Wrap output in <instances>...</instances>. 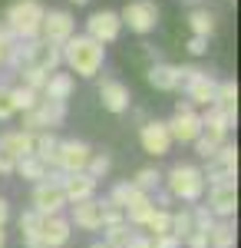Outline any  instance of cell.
Returning a JSON list of instances; mask_svg holds the SVG:
<instances>
[{
  "instance_id": "6da1fadb",
  "label": "cell",
  "mask_w": 241,
  "mask_h": 248,
  "mask_svg": "<svg viewBox=\"0 0 241 248\" xmlns=\"http://www.w3.org/2000/svg\"><path fill=\"white\" fill-rule=\"evenodd\" d=\"M60 53H63V63L83 79H93L106 63V46L96 43L93 37H86V33H73L60 46Z\"/></svg>"
},
{
  "instance_id": "7a4b0ae2",
  "label": "cell",
  "mask_w": 241,
  "mask_h": 248,
  "mask_svg": "<svg viewBox=\"0 0 241 248\" xmlns=\"http://www.w3.org/2000/svg\"><path fill=\"white\" fill-rule=\"evenodd\" d=\"M166 182V192L172 199L185 202V205H198L205 195V179H202V169L192 166V162H175L168 175H162Z\"/></svg>"
},
{
  "instance_id": "3957f363",
  "label": "cell",
  "mask_w": 241,
  "mask_h": 248,
  "mask_svg": "<svg viewBox=\"0 0 241 248\" xmlns=\"http://www.w3.org/2000/svg\"><path fill=\"white\" fill-rule=\"evenodd\" d=\"M43 14H46V7H43L40 0H17V3L7 7L3 23H7V30H10L17 40H37Z\"/></svg>"
},
{
  "instance_id": "277c9868",
  "label": "cell",
  "mask_w": 241,
  "mask_h": 248,
  "mask_svg": "<svg viewBox=\"0 0 241 248\" xmlns=\"http://www.w3.org/2000/svg\"><path fill=\"white\" fill-rule=\"evenodd\" d=\"M60 179H63V172L50 169V172H46V179L33 186L30 209L40 212L43 218H50V215H63V209H66V195H63V189H60Z\"/></svg>"
},
{
  "instance_id": "5b68a950",
  "label": "cell",
  "mask_w": 241,
  "mask_h": 248,
  "mask_svg": "<svg viewBox=\"0 0 241 248\" xmlns=\"http://www.w3.org/2000/svg\"><path fill=\"white\" fill-rule=\"evenodd\" d=\"M202 179H205V189L208 186H222V182H238V149L231 142H222L218 153L211 159H205Z\"/></svg>"
},
{
  "instance_id": "8992f818",
  "label": "cell",
  "mask_w": 241,
  "mask_h": 248,
  "mask_svg": "<svg viewBox=\"0 0 241 248\" xmlns=\"http://www.w3.org/2000/svg\"><path fill=\"white\" fill-rule=\"evenodd\" d=\"M66 119V103H53V99H40L30 113H23V133H53L56 126H63Z\"/></svg>"
},
{
  "instance_id": "52a82bcc",
  "label": "cell",
  "mask_w": 241,
  "mask_h": 248,
  "mask_svg": "<svg viewBox=\"0 0 241 248\" xmlns=\"http://www.w3.org/2000/svg\"><path fill=\"white\" fill-rule=\"evenodd\" d=\"M119 20H122V27H129L132 33L146 37V33H152L159 27V7H155V0H129L119 10Z\"/></svg>"
},
{
  "instance_id": "ba28073f",
  "label": "cell",
  "mask_w": 241,
  "mask_h": 248,
  "mask_svg": "<svg viewBox=\"0 0 241 248\" xmlns=\"http://www.w3.org/2000/svg\"><path fill=\"white\" fill-rule=\"evenodd\" d=\"M172 142H195L198 133H202V116L195 113V106L188 99H179L175 103V116L166 123Z\"/></svg>"
},
{
  "instance_id": "9c48e42d",
  "label": "cell",
  "mask_w": 241,
  "mask_h": 248,
  "mask_svg": "<svg viewBox=\"0 0 241 248\" xmlns=\"http://www.w3.org/2000/svg\"><path fill=\"white\" fill-rule=\"evenodd\" d=\"M93 155V146L83 139H60V153H56V172L73 175V172H86V162Z\"/></svg>"
},
{
  "instance_id": "30bf717a",
  "label": "cell",
  "mask_w": 241,
  "mask_h": 248,
  "mask_svg": "<svg viewBox=\"0 0 241 248\" xmlns=\"http://www.w3.org/2000/svg\"><path fill=\"white\" fill-rule=\"evenodd\" d=\"M73 33H76V20H73L70 10H46V14H43L40 40H46V43H53V46H63Z\"/></svg>"
},
{
  "instance_id": "8fae6325",
  "label": "cell",
  "mask_w": 241,
  "mask_h": 248,
  "mask_svg": "<svg viewBox=\"0 0 241 248\" xmlns=\"http://www.w3.org/2000/svg\"><path fill=\"white\" fill-rule=\"evenodd\" d=\"M208 212L215 218L231 222L238 212V182H222V186H208Z\"/></svg>"
},
{
  "instance_id": "7c38bea8",
  "label": "cell",
  "mask_w": 241,
  "mask_h": 248,
  "mask_svg": "<svg viewBox=\"0 0 241 248\" xmlns=\"http://www.w3.org/2000/svg\"><path fill=\"white\" fill-rule=\"evenodd\" d=\"M122 33V20L116 10H96L93 17L86 20V37H93L96 43H112V40H119Z\"/></svg>"
},
{
  "instance_id": "4fadbf2b",
  "label": "cell",
  "mask_w": 241,
  "mask_h": 248,
  "mask_svg": "<svg viewBox=\"0 0 241 248\" xmlns=\"http://www.w3.org/2000/svg\"><path fill=\"white\" fill-rule=\"evenodd\" d=\"M139 142L149 155H166L172 149V136H168V126L162 119H146L139 126Z\"/></svg>"
},
{
  "instance_id": "5bb4252c",
  "label": "cell",
  "mask_w": 241,
  "mask_h": 248,
  "mask_svg": "<svg viewBox=\"0 0 241 248\" xmlns=\"http://www.w3.org/2000/svg\"><path fill=\"white\" fill-rule=\"evenodd\" d=\"M182 90H185V99L192 106H211L215 103V90H218V79L211 77V73H205V70H198L195 77H188L182 83Z\"/></svg>"
},
{
  "instance_id": "9a60e30c",
  "label": "cell",
  "mask_w": 241,
  "mask_h": 248,
  "mask_svg": "<svg viewBox=\"0 0 241 248\" xmlns=\"http://www.w3.org/2000/svg\"><path fill=\"white\" fill-rule=\"evenodd\" d=\"M70 225L83 232H103V199H86L70 205Z\"/></svg>"
},
{
  "instance_id": "2e32d148",
  "label": "cell",
  "mask_w": 241,
  "mask_h": 248,
  "mask_svg": "<svg viewBox=\"0 0 241 248\" xmlns=\"http://www.w3.org/2000/svg\"><path fill=\"white\" fill-rule=\"evenodd\" d=\"M60 189L66 195V205H76V202L96 199L99 182H96L93 175H86V172H73V175H63V179H60Z\"/></svg>"
},
{
  "instance_id": "e0dca14e",
  "label": "cell",
  "mask_w": 241,
  "mask_h": 248,
  "mask_svg": "<svg viewBox=\"0 0 241 248\" xmlns=\"http://www.w3.org/2000/svg\"><path fill=\"white\" fill-rule=\"evenodd\" d=\"M99 103H103V109H109V113H126L129 103H132L129 86L119 83V79H112V77H103V83H99Z\"/></svg>"
},
{
  "instance_id": "ac0fdd59",
  "label": "cell",
  "mask_w": 241,
  "mask_h": 248,
  "mask_svg": "<svg viewBox=\"0 0 241 248\" xmlns=\"http://www.w3.org/2000/svg\"><path fill=\"white\" fill-rule=\"evenodd\" d=\"M40 238H43V245H46V248L70 245V238H73V225H70V218H66V215H50V218H43V225H40Z\"/></svg>"
},
{
  "instance_id": "d6986e66",
  "label": "cell",
  "mask_w": 241,
  "mask_h": 248,
  "mask_svg": "<svg viewBox=\"0 0 241 248\" xmlns=\"http://www.w3.org/2000/svg\"><path fill=\"white\" fill-rule=\"evenodd\" d=\"M0 155H7L10 162H17L23 155H33V136L23 129H7L0 133Z\"/></svg>"
},
{
  "instance_id": "ffe728a7",
  "label": "cell",
  "mask_w": 241,
  "mask_h": 248,
  "mask_svg": "<svg viewBox=\"0 0 241 248\" xmlns=\"http://www.w3.org/2000/svg\"><path fill=\"white\" fill-rule=\"evenodd\" d=\"M63 63V53H60V46H53V43H46V40H33V50H30V66L33 70H40V73H56V66Z\"/></svg>"
},
{
  "instance_id": "44dd1931",
  "label": "cell",
  "mask_w": 241,
  "mask_h": 248,
  "mask_svg": "<svg viewBox=\"0 0 241 248\" xmlns=\"http://www.w3.org/2000/svg\"><path fill=\"white\" fill-rule=\"evenodd\" d=\"M146 79L152 90H159V93H175L179 90V66H172V63H152L146 70Z\"/></svg>"
},
{
  "instance_id": "7402d4cb",
  "label": "cell",
  "mask_w": 241,
  "mask_h": 248,
  "mask_svg": "<svg viewBox=\"0 0 241 248\" xmlns=\"http://www.w3.org/2000/svg\"><path fill=\"white\" fill-rule=\"evenodd\" d=\"M211 106L222 109L228 119L238 123V83H235V79H222L218 90H215V103H211Z\"/></svg>"
},
{
  "instance_id": "603a6c76",
  "label": "cell",
  "mask_w": 241,
  "mask_h": 248,
  "mask_svg": "<svg viewBox=\"0 0 241 248\" xmlns=\"http://www.w3.org/2000/svg\"><path fill=\"white\" fill-rule=\"evenodd\" d=\"M76 90L73 73H50L46 86H43V99H53V103H66Z\"/></svg>"
},
{
  "instance_id": "cb8c5ba5",
  "label": "cell",
  "mask_w": 241,
  "mask_h": 248,
  "mask_svg": "<svg viewBox=\"0 0 241 248\" xmlns=\"http://www.w3.org/2000/svg\"><path fill=\"white\" fill-rule=\"evenodd\" d=\"M152 209H155V205H152V195L136 192V195L129 199V205L122 209V215H126V222H129L132 229H142V225H146V218L152 215Z\"/></svg>"
},
{
  "instance_id": "d4e9b609",
  "label": "cell",
  "mask_w": 241,
  "mask_h": 248,
  "mask_svg": "<svg viewBox=\"0 0 241 248\" xmlns=\"http://www.w3.org/2000/svg\"><path fill=\"white\" fill-rule=\"evenodd\" d=\"M56 153H60V139L53 133H37L33 136V155L46 169H56Z\"/></svg>"
},
{
  "instance_id": "484cf974",
  "label": "cell",
  "mask_w": 241,
  "mask_h": 248,
  "mask_svg": "<svg viewBox=\"0 0 241 248\" xmlns=\"http://www.w3.org/2000/svg\"><path fill=\"white\" fill-rule=\"evenodd\" d=\"M215 14L208 10V7H192V14H188V27H192V37H211L215 33Z\"/></svg>"
},
{
  "instance_id": "4316f807",
  "label": "cell",
  "mask_w": 241,
  "mask_h": 248,
  "mask_svg": "<svg viewBox=\"0 0 241 248\" xmlns=\"http://www.w3.org/2000/svg\"><path fill=\"white\" fill-rule=\"evenodd\" d=\"M14 172H17L20 179H27V182H33V186H37V182H43V179H46V166H43V162H40L37 155H23V159H17V162H14Z\"/></svg>"
},
{
  "instance_id": "83f0119b",
  "label": "cell",
  "mask_w": 241,
  "mask_h": 248,
  "mask_svg": "<svg viewBox=\"0 0 241 248\" xmlns=\"http://www.w3.org/2000/svg\"><path fill=\"white\" fill-rule=\"evenodd\" d=\"M235 222H225L218 218L211 229H208V248H235Z\"/></svg>"
},
{
  "instance_id": "f1b7e54d",
  "label": "cell",
  "mask_w": 241,
  "mask_h": 248,
  "mask_svg": "<svg viewBox=\"0 0 241 248\" xmlns=\"http://www.w3.org/2000/svg\"><path fill=\"white\" fill-rule=\"evenodd\" d=\"M132 235H136V229H132L129 222H116V225H106L103 229V242L109 248H126L132 242Z\"/></svg>"
},
{
  "instance_id": "f546056e",
  "label": "cell",
  "mask_w": 241,
  "mask_h": 248,
  "mask_svg": "<svg viewBox=\"0 0 241 248\" xmlns=\"http://www.w3.org/2000/svg\"><path fill=\"white\" fill-rule=\"evenodd\" d=\"M146 235L149 238H159V235H168V229H172V212L168 209H152V215L146 218Z\"/></svg>"
},
{
  "instance_id": "4dcf8cb0",
  "label": "cell",
  "mask_w": 241,
  "mask_h": 248,
  "mask_svg": "<svg viewBox=\"0 0 241 248\" xmlns=\"http://www.w3.org/2000/svg\"><path fill=\"white\" fill-rule=\"evenodd\" d=\"M132 186L139 192H146V195H152L155 189H162V172L155 169V166H146V169L136 172V179H129Z\"/></svg>"
},
{
  "instance_id": "1f68e13d",
  "label": "cell",
  "mask_w": 241,
  "mask_h": 248,
  "mask_svg": "<svg viewBox=\"0 0 241 248\" xmlns=\"http://www.w3.org/2000/svg\"><path fill=\"white\" fill-rule=\"evenodd\" d=\"M136 192H139V189L132 186L129 179H126V182H116V186L109 189V195H106V202H109L112 209H119V212H122L126 205H129V199L136 195Z\"/></svg>"
},
{
  "instance_id": "d6a6232c",
  "label": "cell",
  "mask_w": 241,
  "mask_h": 248,
  "mask_svg": "<svg viewBox=\"0 0 241 248\" xmlns=\"http://www.w3.org/2000/svg\"><path fill=\"white\" fill-rule=\"evenodd\" d=\"M10 99H14V109H17V113H30L40 103V93L27 90V86H10Z\"/></svg>"
},
{
  "instance_id": "836d02e7",
  "label": "cell",
  "mask_w": 241,
  "mask_h": 248,
  "mask_svg": "<svg viewBox=\"0 0 241 248\" xmlns=\"http://www.w3.org/2000/svg\"><path fill=\"white\" fill-rule=\"evenodd\" d=\"M17 77H20V86H27V90H33V93H43V86H46V73H40L33 66H23Z\"/></svg>"
},
{
  "instance_id": "e575fe53",
  "label": "cell",
  "mask_w": 241,
  "mask_h": 248,
  "mask_svg": "<svg viewBox=\"0 0 241 248\" xmlns=\"http://www.w3.org/2000/svg\"><path fill=\"white\" fill-rule=\"evenodd\" d=\"M192 229H195V225H192V212H188V209L172 212V229H168V235H175V238L182 242V238H185Z\"/></svg>"
},
{
  "instance_id": "d590c367",
  "label": "cell",
  "mask_w": 241,
  "mask_h": 248,
  "mask_svg": "<svg viewBox=\"0 0 241 248\" xmlns=\"http://www.w3.org/2000/svg\"><path fill=\"white\" fill-rule=\"evenodd\" d=\"M109 169H112V159L106 153H93V155H90V162H86V175H93L96 182H99Z\"/></svg>"
},
{
  "instance_id": "8d00e7d4",
  "label": "cell",
  "mask_w": 241,
  "mask_h": 248,
  "mask_svg": "<svg viewBox=\"0 0 241 248\" xmlns=\"http://www.w3.org/2000/svg\"><path fill=\"white\" fill-rule=\"evenodd\" d=\"M17 225H20V235H37L40 225H43V215L33 212V209H27V212H20Z\"/></svg>"
},
{
  "instance_id": "74e56055",
  "label": "cell",
  "mask_w": 241,
  "mask_h": 248,
  "mask_svg": "<svg viewBox=\"0 0 241 248\" xmlns=\"http://www.w3.org/2000/svg\"><path fill=\"white\" fill-rule=\"evenodd\" d=\"M188 212H192V225H195L198 232H208L215 222H218V218L208 212V205H188Z\"/></svg>"
},
{
  "instance_id": "f35d334b",
  "label": "cell",
  "mask_w": 241,
  "mask_h": 248,
  "mask_svg": "<svg viewBox=\"0 0 241 248\" xmlns=\"http://www.w3.org/2000/svg\"><path fill=\"white\" fill-rule=\"evenodd\" d=\"M14 116H17V109H14V99H10V86L0 83V123L14 119Z\"/></svg>"
},
{
  "instance_id": "ab89813d",
  "label": "cell",
  "mask_w": 241,
  "mask_h": 248,
  "mask_svg": "<svg viewBox=\"0 0 241 248\" xmlns=\"http://www.w3.org/2000/svg\"><path fill=\"white\" fill-rule=\"evenodd\" d=\"M182 248H208V232L192 229L185 238H182Z\"/></svg>"
},
{
  "instance_id": "60d3db41",
  "label": "cell",
  "mask_w": 241,
  "mask_h": 248,
  "mask_svg": "<svg viewBox=\"0 0 241 248\" xmlns=\"http://www.w3.org/2000/svg\"><path fill=\"white\" fill-rule=\"evenodd\" d=\"M185 46H188V53H192V57H202L205 50H208V40H205V37H192Z\"/></svg>"
},
{
  "instance_id": "b9f144b4",
  "label": "cell",
  "mask_w": 241,
  "mask_h": 248,
  "mask_svg": "<svg viewBox=\"0 0 241 248\" xmlns=\"http://www.w3.org/2000/svg\"><path fill=\"white\" fill-rule=\"evenodd\" d=\"M152 248H182V242L175 235H159V238H152Z\"/></svg>"
},
{
  "instance_id": "7bdbcfd3",
  "label": "cell",
  "mask_w": 241,
  "mask_h": 248,
  "mask_svg": "<svg viewBox=\"0 0 241 248\" xmlns=\"http://www.w3.org/2000/svg\"><path fill=\"white\" fill-rule=\"evenodd\" d=\"M126 248H152V238H149L146 232H136V235H132V242Z\"/></svg>"
},
{
  "instance_id": "ee69618b",
  "label": "cell",
  "mask_w": 241,
  "mask_h": 248,
  "mask_svg": "<svg viewBox=\"0 0 241 248\" xmlns=\"http://www.w3.org/2000/svg\"><path fill=\"white\" fill-rule=\"evenodd\" d=\"M20 242H23V248H46L43 238H40V232L37 235H20Z\"/></svg>"
},
{
  "instance_id": "f6af8a7d",
  "label": "cell",
  "mask_w": 241,
  "mask_h": 248,
  "mask_svg": "<svg viewBox=\"0 0 241 248\" xmlns=\"http://www.w3.org/2000/svg\"><path fill=\"white\" fill-rule=\"evenodd\" d=\"M7 222H10V202H7V199L0 195V229H3Z\"/></svg>"
},
{
  "instance_id": "bcb514c9",
  "label": "cell",
  "mask_w": 241,
  "mask_h": 248,
  "mask_svg": "<svg viewBox=\"0 0 241 248\" xmlns=\"http://www.w3.org/2000/svg\"><path fill=\"white\" fill-rule=\"evenodd\" d=\"M10 172H14V162L7 155H0V175H10Z\"/></svg>"
},
{
  "instance_id": "7dc6e473",
  "label": "cell",
  "mask_w": 241,
  "mask_h": 248,
  "mask_svg": "<svg viewBox=\"0 0 241 248\" xmlns=\"http://www.w3.org/2000/svg\"><path fill=\"white\" fill-rule=\"evenodd\" d=\"M7 50H10V46H7V43H0V66H3V57H7Z\"/></svg>"
},
{
  "instance_id": "c3c4849f",
  "label": "cell",
  "mask_w": 241,
  "mask_h": 248,
  "mask_svg": "<svg viewBox=\"0 0 241 248\" xmlns=\"http://www.w3.org/2000/svg\"><path fill=\"white\" fill-rule=\"evenodd\" d=\"M0 248H7V232L0 229Z\"/></svg>"
},
{
  "instance_id": "681fc988",
  "label": "cell",
  "mask_w": 241,
  "mask_h": 248,
  "mask_svg": "<svg viewBox=\"0 0 241 248\" xmlns=\"http://www.w3.org/2000/svg\"><path fill=\"white\" fill-rule=\"evenodd\" d=\"M90 248H109V245H106V242L99 238V242H93V245H90Z\"/></svg>"
},
{
  "instance_id": "f907efd6",
  "label": "cell",
  "mask_w": 241,
  "mask_h": 248,
  "mask_svg": "<svg viewBox=\"0 0 241 248\" xmlns=\"http://www.w3.org/2000/svg\"><path fill=\"white\" fill-rule=\"evenodd\" d=\"M73 3H76V7H79V3H90V0H73Z\"/></svg>"
},
{
  "instance_id": "816d5d0a",
  "label": "cell",
  "mask_w": 241,
  "mask_h": 248,
  "mask_svg": "<svg viewBox=\"0 0 241 248\" xmlns=\"http://www.w3.org/2000/svg\"><path fill=\"white\" fill-rule=\"evenodd\" d=\"M185 3H192V7H195V3H198V0H185Z\"/></svg>"
}]
</instances>
